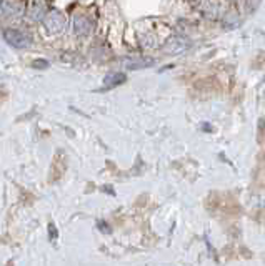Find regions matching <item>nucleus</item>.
I'll list each match as a JSON object with an SVG mask.
<instances>
[{
	"mask_svg": "<svg viewBox=\"0 0 265 266\" xmlns=\"http://www.w3.org/2000/svg\"><path fill=\"white\" fill-rule=\"evenodd\" d=\"M3 39H5L8 45L18 50L30 47V39H28L23 32L15 30V28H5V30H3Z\"/></svg>",
	"mask_w": 265,
	"mask_h": 266,
	"instance_id": "f257e3e1",
	"label": "nucleus"
},
{
	"mask_svg": "<svg viewBox=\"0 0 265 266\" xmlns=\"http://www.w3.org/2000/svg\"><path fill=\"white\" fill-rule=\"evenodd\" d=\"M44 25L47 28L49 33H59L62 28L65 27V17L62 12L59 10H52L47 13L45 20H44Z\"/></svg>",
	"mask_w": 265,
	"mask_h": 266,
	"instance_id": "f03ea898",
	"label": "nucleus"
},
{
	"mask_svg": "<svg viewBox=\"0 0 265 266\" xmlns=\"http://www.w3.org/2000/svg\"><path fill=\"white\" fill-rule=\"evenodd\" d=\"M47 2L45 0H32L30 7H28V15H30L34 20H45L47 17Z\"/></svg>",
	"mask_w": 265,
	"mask_h": 266,
	"instance_id": "7ed1b4c3",
	"label": "nucleus"
},
{
	"mask_svg": "<svg viewBox=\"0 0 265 266\" xmlns=\"http://www.w3.org/2000/svg\"><path fill=\"white\" fill-rule=\"evenodd\" d=\"M92 30V22L88 20L87 17L77 15L74 18V32L77 33L79 37H87Z\"/></svg>",
	"mask_w": 265,
	"mask_h": 266,
	"instance_id": "20e7f679",
	"label": "nucleus"
},
{
	"mask_svg": "<svg viewBox=\"0 0 265 266\" xmlns=\"http://www.w3.org/2000/svg\"><path fill=\"white\" fill-rule=\"evenodd\" d=\"M187 47L188 45L182 39H172V40L169 42V45L165 47V50H167L169 54H180V52L185 50Z\"/></svg>",
	"mask_w": 265,
	"mask_h": 266,
	"instance_id": "39448f33",
	"label": "nucleus"
},
{
	"mask_svg": "<svg viewBox=\"0 0 265 266\" xmlns=\"http://www.w3.org/2000/svg\"><path fill=\"white\" fill-rule=\"evenodd\" d=\"M124 82H125L124 73H110L103 80V85H105V88H112V87H117V85H122Z\"/></svg>",
	"mask_w": 265,
	"mask_h": 266,
	"instance_id": "423d86ee",
	"label": "nucleus"
},
{
	"mask_svg": "<svg viewBox=\"0 0 265 266\" xmlns=\"http://www.w3.org/2000/svg\"><path fill=\"white\" fill-rule=\"evenodd\" d=\"M152 65V60L150 59H142V60H130L127 66L129 68H142V66H150Z\"/></svg>",
	"mask_w": 265,
	"mask_h": 266,
	"instance_id": "0eeeda50",
	"label": "nucleus"
},
{
	"mask_svg": "<svg viewBox=\"0 0 265 266\" xmlns=\"http://www.w3.org/2000/svg\"><path fill=\"white\" fill-rule=\"evenodd\" d=\"M13 8H15L13 3H8V0H2V15L3 17H7V15H10V13L15 12Z\"/></svg>",
	"mask_w": 265,
	"mask_h": 266,
	"instance_id": "6e6552de",
	"label": "nucleus"
},
{
	"mask_svg": "<svg viewBox=\"0 0 265 266\" xmlns=\"http://www.w3.org/2000/svg\"><path fill=\"white\" fill-rule=\"evenodd\" d=\"M260 2H262V0H247V3H245V5H247V12H255L257 10V7L260 5Z\"/></svg>",
	"mask_w": 265,
	"mask_h": 266,
	"instance_id": "1a4fd4ad",
	"label": "nucleus"
},
{
	"mask_svg": "<svg viewBox=\"0 0 265 266\" xmlns=\"http://www.w3.org/2000/svg\"><path fill=\"white\" fill-rule=\"evenodd\" d=\"M264 125H265V120L264 118H260L259 120V141L264 140Z\"/></svg>",
	"mask_w": 265,
	"mask_h": 266,
	"instance_id": "9d476101",
	"label": "nucleus"
}]
</instances>
